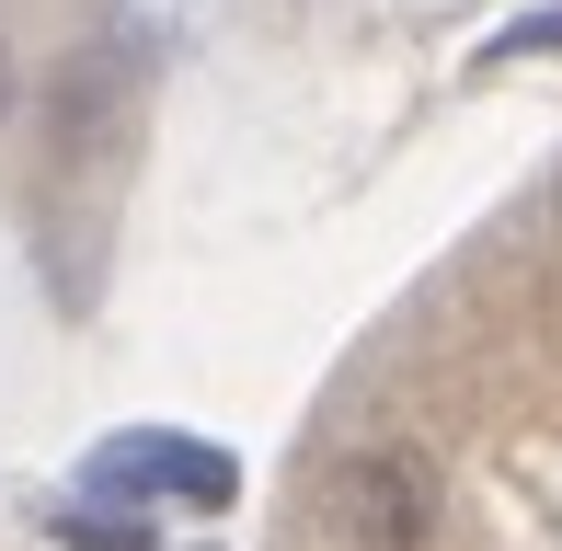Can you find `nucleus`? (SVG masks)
<instances>
[{
    "mask_svg": "<svg viewBox=\"0 0 562 551\" xmlns=\"http://www.w3.org/2000/svg\"><path fill=\"white\" fill-rule=\"evenodd\" d=\"M334 529L345 551H425L437 540V460L425 448H356L334 471Z\"/></svg>",
    "mask_w": 562,
    "mask_h": 551,
    "instance_id": "f257e3e1",
    "label": "nucleus"
},
{
    "mask_svg": "<svg viewBox=\"0 0 562 551\" xmlns=\"http://www.w3.org/2000/svg\"><path fill=\"white\" fill-rule=\"evenodd\" d=\"M92 494H172V506H229L241 494V460L207 437H161V425H126V437L92 448Z\"/></svg>",
    "mask_w": 562,
    "mask_h": 551,
    "instance_id": "f03ea898",
    "label": "nucleus"
},
{
    "mask_svg": "<svg viewBox=\"0 0 562 551\" xmlns=\"http://www.w3.org/2000/svg\"><path fill=\"white\" fill-rule=\"evenodd\" d=\"M58 540L69 551H161L149 529H115V517H92V506H58Z\"/></svg>",
    "mask_w": 562,
    "mask_h": 551,
    "instance_id": "7ed1b4c3",
    "label": "nucleus"
},
{
    "mask_svg": "<svg viewBox=\"0 0 562 551\" xmlns=\"http://www.w3.org/2000/svg\"><path fill=\"white\" fill-rule=\"evenodd\" d=\"M528 46H562V12H540V23H517V35H494V58H528Z\"/></svg>",
    "mask_w": 562,
    "mask_h": 551,
    "instance_id": "20e7f679",
    "label": "nucleus"
}]
</instances>
